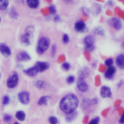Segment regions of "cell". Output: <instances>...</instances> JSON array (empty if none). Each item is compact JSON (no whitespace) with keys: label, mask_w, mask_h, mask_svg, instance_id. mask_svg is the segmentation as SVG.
<instances>
[{"label":"cell","mask_w":124,"mask_h":124,"mask_svg":"<svg viewBox=\"0 0 124 124\" xmlns=\"http://www.w3.org/2000/svg\"><path fill=\"white\" fill-rule=\"evenodd\" d=\"M79 104V100L74 94L70 93L64 96L59 103V108L65 114L75 112Z\"/></svg>","instance_id":"6da1fadb"},{"label":"cell","mask_w":124,"mask_h":124,"mask_svg":"<svg viewBox=\"0 0 124 124\" xmlns=\"http://www.w3.org/2000/svg\"><path fill=\"white\" fill-rule=\"evenodd\" d=\"M34 31V27L32 26H29L26 28L25 33L21 36V43L23 46H28L31 45Z\"/></svg>","instance_id":"7a4b0ae2"},{"label":"cell","mask_w":124,"mask_h":124,"mask_svg":"<svg viewBox=\"0 0 124 124\" xmlns=\"http://www.w3.org/2000/svg\"><path fill=\"white\" fill-rule=\"evenodd\" d=\"M51 44V40L47 37H42L37 42L36 52L39 55H42L49 49Z\"/></svg>","instance_id":"3957f363"},{"label":"cell","mask_w":124,"mask_h":124,"mask_svg":"<svg viewBox=\"0 0 124 124\" xmlns=\"http://www.w3.org/2000/svg\"><path fill=\"white\" fill-rule=\"evenodd\" d=\"M84 48L86 52H92L95 48V39L92 35L85 36L83 41Z\"/></svg>","instance_id":"277c9868"},{"label":"cell","mask_w":124,"mask_h":124,"mask_svg":"<svg viewBox=\"0 0 124 124\" xmlns=\"http://www.w3.org/2000/svg\"><path fill=\"white\" fill-rule=\"evenodd\" d=\"M98 103V100L96 98H93L90 99L89 98H84L82 100L81 107L83 110L88 111L89 110L92 106H94L97 105Z\"/></svg>","instance_id":"5b68a950"},{"label":"cell","mask_w":124,"mask_h":124,"mask_svg":"<svg viewBox=\"0 0 124 124\" xmlns=\"http://www.w3.org/2000/svg\"><path fill=\"white\" fill-rule=\"evenodd\" d=\"M109 25L113 29L116 31H119L122 28V23L121 20L115 17L111 18L108 20Z\"/></svg>","instance_id":"8992f818"},{"label":"cell","mask_w":124,"mask_h":124,"mask_svg":"<svg viewBox=\"0 0 124 124\" xmlns=\"http://www.w3.org/2000/svg\"><path fill=\"white\" fill-rule=\"evenodd\" d=\"M19 77L17 73H14L10 75L7 80L6 85L8 88H14L18 85V82Z\"/></svg>","instance_id":"52a82bcc"},{"label":"cell","mask_w":124,"mask_h":124,"mask_svg":"<svg viewBox=\"0 0 124 124\" xmlns=\"http://www.w3.org/2000/svg\"><path fill=\"white\" fill-rule=\"evenodd\" d=\"M74 30L79 33H84L88 31V28L85 23L82 20H78L74 24Z\"/></svg>","instance_id":"ba28073f"},{"label":"cell","mask_w":124,"mask_h":124,"mask_svg":"<svg viewBox=\"0 0 124 124\" xmlns=\"http://www.w3.org/2000/svg\"><path fill=\"white\" fill-rule=\"evenodd\" d=\"M18 97L19 102L24 105H27L30 102V93L27 91H24L19 92Z\"/></svg>","instance_id":"9c48e42d"},{"label":"cell","mask_w":124,"mask_h":124,"mask_svg":"<svg viewBox=\"0 0 124 124\" xmlns=\"http://www.w3.org/2000/svg\"><path fill=\"white\" fill-rule=\"evenodd\" d=\"M77 86L78 90L82 93L86 92L89 89L88 85L84 79L78 78Z\"/></svg>","instance_id":"30bf717a"},{"label":"cell","mask_w":124,"mask_h":124,"mask_svg":"<svg viewBox=\"0 0 124 124\" xmlns=\"http://www.w3.org/2000/svg\"><path fill=\"white\" fill-rule=\"evenodd\" d=\"M91 74L90 69L87 67H83L80 68L78 72V78L85 79L88 78Z\"/></svg>","instance_id":"8fae6325"},{"label":"cell","mask_w":124,"mask_h":124,"mask_svg":"<svg viewBox=\"0 0 124 124\" xmlns=\"http://www.w3.org/2000/svg\"><path fill=\"white\" fill-rule=\"evenodd\" d=\"M35 66L38 72H42L50 68V64L49 62H36Z\"/></svg>","instance_id":"7c38bea8"},{"label":"cell","mask_w":124,"mask_h":124,"mask_svg":"<svg viewBox=\"0 0 124 124\" xmlns=\"http://www.w3.org/2000/svg\"><path fill=\"white\" fill-rule=\"evenodd\" d=\"M116 71V69L115 66L112 65L108 67L104 73L105 78L108 80L112 79L115 76Z\"/></svg>","instance_id":"4fadbf2b"},{"label":"cell","mask_w":124,"mask_h":124,"mask_svg":"<svg viewBox=\"0 0 124 124\" xmlns=\"http://www.w3.org/2000/svg\"><path fill=\"white\" fill-rule=\"evenodd\" d=\"M100 95L102 98H111L112 93L111 88L106 85L102 86L100 88Z\"/></svg>","instance_id":"5bb4252c"},{"label":"cell","mask_w":124,"mask_h":124,"mask_svg":"<svg viewBox=\"0 0 124 124\" xmlns=\"http://www.w3.org/2000/svg\"><path fill=\"white\" fill-rule=\"evenodd\" d=\"M17 60L19 62H27L31 60V56L25 51L18 53L16 56Z\"/></svg>","instance_id":"9a60e30c"},{"label":"cell","mask_w":124,"mask_h":124,"mask_svg":"<svg viewBox=\"0 0 124 124\" xmlns=\"http://www.w3.org/2000/svg\"><path fill=\"white\" fill-rule=\"evenodd\" d=\"M0 53L5 57L8 58L11 54V50L9 47L3 43L0 44Z\"/></svg>","instance_id":"2e32d148"},{"label":"cell","mask_w":124,"mask_h":124,"mask_svg":"<svg viewBox=\"0 0 124 124\" xmlns=\"http://www.w3.org/2000/svg\"><path fill=\"white\" fill-rule=\"evenodd\" d=\"M23 72L26 75H27L28 76H30V77L35 76L38 72V71L35 66H33V67H31L30 68H29L24 70Z\"/></svg>","instance_id":"e0dca14e"},{"label":"cell","mask_w":124,"mask_h":124,"mask_svg":"<svg viewBox=\"0 0 124 124\" xmlns=\"http://www.w3.org/2000/svg\"><path fill=\"white\" fill-rule=\"evenodd\" d=\"M115 62L117 66L121 70H124V54H119L117 56Z\"/></svg>","instance_id":"ac0fdd59"},{"label":"cell","mask_w":124,"mask_h":124,"mask_svg":"<svg viewBox=\"0 0 124 124\" xmlns=\"http://www.w3.org/2000/svg\"><path fill=\"white\" fill-rule=\"evenodd\" d=\"M51 99V97L50 96H43L39 99L37 104L40 106L47 105L48 104V101Z\"/></svg>","instance_id":"d6986e66"},{"label":"cell","mask_w":124,"mask_h":124,"mask_svg":"<svg viewBox=\"0 0 124 124\" xmlns=\"http://www.w3.org/2000/svg\"><path fill=\"white\" fill-rule=\"evenodd\" d=\"M101 10L102 7L101 5L97 3H95L92 8L91 13L93 15L97 16L101 11Z\"/></svg>","instance_id":"ffe728a7"},{"label":"cell","mask_w":124,"mask_h":124,"mask_svg":"<svg viewBox=\"0 0 124 124\" xmlns=\"http://www.w3.org/2000/svg\"><path fill=\"white\" fill-rule=\"evenodd\" d=\"M26 3L28 7L32 9L37 8L39 5V0H26Z\"/></svg>","instance_id":"44dd1931"},{"label":"cell","mask_w":124,"mask_h":124,"mask_svg":"<svg viewBox=\"0 0 124 124\" xmlns=\"http://www.w3.org/2000/svg\"><path fill=\"white\" fill-rule=\"evenodd\" d=\"M93 32L94 34L104 36L105 35V31L104 29L101 27H97L95 28L93 30Z\"/></svg>","instance_id":"7402d4cb"},{"label":"cell","mask_w":124,"mask_h":124,"mask_svg":"<svg viewBox=\"0 0 124 124\" xmlns=\"http://www.w3.org/2000/svg\"><path fill=\"white\" fill-rule=\"evenodd\" d=\"M16 118L20 121H23L25 119L26 115L22 111H18L16 112L15 115Z\"/></svg>","instance_id":"603a6c76"},{"label":"cell","mask_w":124,"mask_h":124,"mask_svg":"<svg viewBox=\"0 0 124 124\" xmlns=\"http://www.w3.org/2000/svg\"><path fill=\"white\" fill-rule=\"evenodd\" d=\"M77 116V113L76 112L67 114L65 116V120L67 122H71L74 120Z\"/></svg>","instance_id":"cb8c5ba5"},{"label":"cell","mask_w":124,"mask_h":124,"mask_svg":"<svg viewBox=\"0 0 124 124\" xmlns=\"http://www.w3.org/2000/svg\"><path fill=\"white\" fill-rule=\"evenodd\" d=\"M9 5L8 0H0V10H5Z\"/></svg>","instance_id":"d4e9b609"},{"label":"cell","mask_w":124,"mask_h":124,"mask_svg":"<svg viewBox=\"0 0 124 124\" xmlns=\"http://www.w3.org/2000/svg\"><path fill=\"white\" fill-rule=\"evenodd\" d=\"M47 85V83L43 80H38L35 83V86L39 89L45 88Z\"/></svg>","instance_id":"484cf974"},{"label":"cell","mask_w":124,"mask_h":124,"mask_svg":"<svg viewBox=\"0 0 124 124\" xmlns=\"http://www.w3.org/2000/svg\"><path fill=\"white\" fill-rule=\"evenodd\" d=\"M115 13L119 16V17L124 19V11L122 10L119 7H116L115 9Z\"/></svg>","instance_id":"4316f807"},{"label":"cell","mask_w":124,"mask_h":124,"mask_svg":"<svg viewBox=\"0 0 124 124\" xmlns=\"http://www.w3.org/2000/svg\"><path fill=\"white\" fill-rule=\"evenodd\" d=\"M10 15L12 18L16 19L18 16V14L15 8H12L11 9L10 11Z\"/></svg>","instance_id":"83f0119b"},{"label":"cell","mask_w":124,"mask_h":124,"mask_svg":"<svg viewBox=\"0 0 124 124\" xmlns=\"http://www.w3.org/2000/svg\"><path fill=\"white\" fill-rule=\"evenodd\" d=\"M49 122L51 124H57L58 120L57 118L55 116H51L49 118Z\"/></svg>","instance_id":"f1b7e54d"},{"label":"cell","mask_w":124,"mask_h":124,"mask_svg":"<svg viewBox=\"0 0 124 124\" xmlns=\"http://www.w3.org/2000/svg\"><path fill=\"white\" fill-rule=\"evenodd\" d=\"M63 1L68 5H75L79 2L80 0H63Z\"/></svg>","instance_id":"f546056e"},{"label":"cell","mask_w":124,"mask_h":124,"mask_svg":"<svg viewBox=\"0 0 124 124\" xmlns=\"http://www.w3.org/2000/svg\"><path fill=\"white\" fill-rule=\"evenodd\" d=\"M95 85L97 86H99L101 84V81L100 76L99 75H97L95 78Z\"/></svg>","instance_id":"4dcf8cb0"},{"label":"cell","mask_w":124,"mask_h":124,"mask_svg":"<svg viewBox=\"0 0 124 124\" xmlns=\"http://www.w3.org/2000/svg\"><path fill=\"white\" fill-rule=\"evenodd\" d=\"M62 42L65 44H67L70 41V38L68 36V35L67 34H64L62 36Z\"/></svg>","instance_id":"1f68e13d"},{"label":"cell","mask_w":124,"mask_h":124,"mask_svg":"<svg viewBox=\"0 0 124 124\" xmlns=\"http://www.w3.org/2000/svg\"><path fill=\"white\" fill-rule=\"evenodd\" d=\"M75 80V77L73 75H70L66 78V82L68 84H73Z\"/></svg>","instance_id":"d6a6232c"},{"label":"cell","mask_w":124,"mask_h":124,"mask_svg":"<svg viewBox=\"0 0 124 124\" xmlns=\"http://www.w3.org/2000/svg\"><path fill=\"white\" fill-rule=\"evenodd\" d=\"M100 118L98 116H97L94 118L92 119L89 122L88 124H98L99 123Z\"/></svg>","instance_id":"836d02e7"},{"label":"cell","mask_w":124,"mask_h":124,"mask_svg":"<svg viewBox=\"0 0 124 124\" xmlns=\"http://www.w3.org/2000/svg\"><path fill=\"white\" fill-rule=\"evenodd\" d=\"M113 63H114V60L112 58H111L106 59L105 61V64L107 67L113 65Z\"/></svg>","instance_id":"e575fe53"},{"label":"cell","mask_w":124,"mask_h":124,"mask_svg":"<svg viewBox=\"0 0 124 124\" xmlns=\"http://www.w3.org/2000/svg\"><path fill=\"white\" fill-rule=\"evenodd\" d=\"M62 68L65 70H69L70 69V65L68 62H64L62 64Z\"/></svg>","instance_id":"d590c367"},{"label":"cell","mask_w":124,"mask_h":124,"mask_svg":"<svg viewBox=\"0 0 124 124\" xmlns=\"http://www.w3.org/2000/svg\"><path fill=\"white\" fill-rule=\"evenodd\" d=\"M10 98L8 96H4L2 99V104L6 105L9 103Z\"/></svg>","instance_id":"8d00e7d4"},{"label":"cell","mask_w":124,"mask_h":124,"mask_svg":"<svg viewBox=\"0 0 124 124\" xmlns=\"http://www.w3.org/2000/svg\"><path fill=\"white\" fill-rule=\"evenodd\" d=\"M50 12L52 15H55L56 13V9L54 5H51L49 7Z\"/></svg>","instance_id":"74e56055"},{"label":"cell","mask_w":124,"mask_h":124,"mask_svg":"<svg viewBox=\"0 0 124 124\" xmlns=\"http://www.w3.org/2000/svg\"><path fill=\"white\" fill-rule=\"evenodd\" d=\"M56 50H57V47L55 45H53L52 47V50H51V54L52 57H54L55 55L56 52Z\"/></svg>","instance_id":"f35d334b"},{"label":"cell","mask_w":124,"mask_h":124,"mask_svg":"<svg viewBox=\"0 0 124 124\" xmlns=\"http://www.w3.org/2000/svg\"><path fill=\"white\" fill-rule=\"evenodd\" d=\"M12 116H11L9 115H5L3 117V120L6 122H8L9 121H10L12 119Z\"/></svg>","instance_id":"ab89813d"},{"label":"cell","mask_w":124,"mask_h":124,"mask_svg":"<svg viewBox=\"0 0 124 124\" xmlns=\"http://www.w3.org/2000/svg\"><path fill=\"white\" fill-rule=\"evenodd\" d=\"M110 109V108H106V109H104L102 111V113H101V115H102V116H103L104 117H106V116H107L108 113Z\"/></svg>","instance_id":"60d3db41"},{"label":"cell","mask_w":124,"mask_h":124,"mask_svg":"<svg viewBox=\"0 0 124 124\" xmlns=\"http://www.w3.org/2000/svg\"><path fill=\"white\" fill-rule=\"evenodd\" d=\"M106 67L104 65L100 64L99 65V68H98V70L100 72H104L106 71Z\"/></svg>","instance_id":"b9f144b4"},{"label":"cell","mask_w":124,"mask_h":124,"mask_svg":"<svg viewBox=\"0 0 124 124\" xmlns=\"http://www.w3.org/2000/svg\"><path fill=\"white\" fill-rule=\"evenodd\" d=\"M82 13L84 15V16H86L88 15V14L89 13V10L87 8H85V7H83L82 8Z\"/></svg>","instance_id":"7bdbcfd3"},{"label":"cell","mask_w":124,"mask_h":124,"mask_svg":"<svg viewBox=\"0 0 124 124\" xmlns=\"http://www.w3.org/2000/svg\"><path fill=\"white\" fill-rule=\"evenodd\" d=\"M122 102V101L120 100H117L115 101V103H114V106L115 107H119L120 106V105H121Z\"/></svg>","instance_id":"ee69618b"},{"label":"cell","mask_w":124,"mask_h":124,"mask_svg":"<svg viewBox=\"0 0 124 124\" xmlns=\"http://www.w3.org/2000/svg\"><path fill=\"white\" fill-rule=\"evenodd\" d=\"M117 110V112L118 113L119 116H121V115L123 114V113L124 111L123 108H122L121 107H118Z\"/></svg>","instance_id":"f6af8a7d"},{"label":"cell","mask_w":124,"mask_h":124,"mask_svg":"<svg viewBox=\"0 0 124 124\" xmlns=\"http://www.w3.org/2000/svg\"><path fill=\"white\" fill-rule=\"evenodd\" d=\"M114 4H115V3L112 0H108L107 3H106V5L108 6V7H112L114 6Z\"/></svg>","instance_id":"bcb514c9"},{"label":"cell","mask_w":124,"mask_h":124,"mask_svg":"<svg viewBox=\"0 0 124 124\" xmlns=\"http://www.w3.org/2000/svg\"><path fill=\"white\" fill-rule=\"evenodd\" d=\"M85 58L88 61H90V60H91V56H90V53L89 52H85Z\"/></svg>","instance_id":"7dc6e473"},{"label":"cell","mask_w":124,"mask_h":124,"mask_svg":"<svg viewBox=\"0 0 124 124\" xmlns=\"http://www.w3.org/2000/svg\"><path fill=\"white\" fill-rule=\"evenodd\" d=\"M119 123L121 124H124V111L123 113V114L121 116V118H120V119L119 120Z\"/></svg>","instance_id":"c3c4849f"},{"label":"cell","mask_w":124,"mask_h":124,"mask_svg":"<svg viewBox=\"0 0 124 124\" xmlns=\"http://www.w3.org/2000/svg\"><path fill=\"white\" fill-rule=\"evenodd\" d=\"M89 121V117L88 116H85L83 120V123L84 124H87Z\"/></svg>","instance_id":"681fc988"},{"label":"cell","mask_w":124,"mask_h":124,"mask_svg":"<svg viewBox=\"0 0 124 124\" xmlns=\"http://www.w3.org/2000/svg\"><path fill=\"white\" fill-rule=\"evenodd\" d=\"M60 20V17L58 15H56V16H55V17H54V21L55 22H58Z\"/></svg>","instance_id":"f907efd6"},{"label":"cell","mask_w":124,"mask_h":124,"mask_svg":"<svg viewBox=\"0 0 124 124\" xmlns=\"http://www.w3.org/2000/svg\"><path fill=\"white\" fill-rule=\"evenodd\" d=\"M124 84V81L123 80H121L120 81V82L118 83V84H117V86H118V88H120V87H121Z\"/></svg>","instance_id":"816d5d0a"},{"label":"cell","mask_w":124,"mask_h":124,"mask_svg":"<svg viewBox=\"0 0 124 124\" xmlns=\"http://www.w3.org/2000/svg\"><path fill=\"white\" fill-rule=\"evenodd\" d=\"M106 13L107 15H108L109 16H112L113 15V13L110 10H107Z\"/></svg>","instance_id":"f5cc1de1"},{"label":"cell","mask_w":124,"mask_h":124,"mask_svg":"<svg viewBox=\"0 0 124 124\" xmlns=\"http://www.w3.org/2000/svg\"><path fill=\"white\" fill-rule=\"evenodd\" d=\"M121 46L124 49V39L123 40L122 42V44H121Z\"/></svg>","instance_id":"db71d44e"},{"label":"cell","mask_w":124,"mask_h":124,"mask_svg":"<svg viewBox=\"0 0 124 124\" xmlns=\"http://www.w3.org/2000/svg\"><path fill=\"white\" fill-rule=\"evenodd\" d=\"M97 0V1H99V2H104V0Z\"/></svg>","instance_id":"11a10c76"},{"label":"cell","mask_w":124,"mask_h":124,"mask_svg":"<svg viewBox=\"0 0 124 124\" xmlns=\"http://www.w3.org/2000/svg\"><path fill=\"white\" fill-rule=\"evenodd\" d=\"M14 124H19V123H18V122H15L14 123Z\"/></svg>","instance_id":"9f6ffc18"},{"label":"cell","mask_w":124,"mask_h":124,"mask_svg":"<svg viewBox=\"0 0 124 124\" xmlns=\"http://www.w3.org/2000/svg\"><path fill=\"white\" fill-rule=\"evenodd\" d=\"M118 0L119 1H123L124 0Z\"/></svg>","instance_id":"6f0895ef"},{"label":"cell","mask_w":124,"mask_h":124,"mask_svg":"<svg viewBox=\"0 0 124 124\" xmlns=\"http://www.w3.org/2000/svg\"><path fill=\"white\" fill-rule=\"evenodd\" d=\"M0 77H1V73L0 72Z\"/></svg>","instance_id":"680465c9"},{"label":"cell","mask_w":124,"mask_h":124,"mask_svg":"<svg viewBox=\"0 0 124 124\" xmlns=\"http://www.w3.org/2000/svg\"><path fill=\"white\" fill-rule=\"evenodd\" d=\"M0 21H1V18H0Z\"/></svg>","instance_id":"91938a15"},{"label":"cell","mask_w":124,"mask_h":124,"mask_svg":"<svg viewBox=\"0 0 124 124\" xmlns=\"http://www.w3.org/2000/svg\"><path fill=\"white\" fill-rule=\"evenodd\" d=\"M123 4L124 5V0L123 1Z\"/></svg>","instance_id":"94428289"}]
</instances>
